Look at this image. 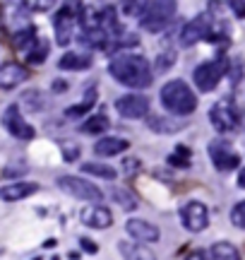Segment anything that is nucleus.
<instances>
[{"mask_svg": "<svg viewBox=\"0 0 245 260\" xmlns=\"http://www.w3.org/2000/svg\"><path fill=\"white\" fill-rule=\"evenodd\" d=\"M3 123H5V128H8L10 135L17 138V140H31L34 135H36L34 128H31V125L24 121V116L19 113L17 104H12V106L5 109V113H3Z\"/></svg>", "mask_w": 245, "mask_h": 260, "instance_id": "nucleus-11", "label": "nucleus"}, {"mask_svg": "<svg viewBox=\"0 0 245 260\" xmlns=\"http://www.w3.org/2000/svg\"><path fill=\"white\" fill-rule=\"evenodd\" d=\"M118 248H120V255L125 260H156V253L151 251L149 246H144V243L120 241Z\"/></svg>", "mask_w": 245, "mask_h": 260, "instance_id": "nucleus-18", "label": "nucleus"}, {"mask_svg": "<svg viewBox=\"0 0 245 260\" xmlns=\"http://www.w3.org/2000/svg\"><path fill=\"white\" fill-rule=\"evenodd\" d=\"M27 68L19 63H5L0 65V89H15L27 80Z\"/></svg>", "mask_w": 245, "mask_h": 260, "instance_id": "nucleus-15", "label": "nucleus"}, {"mask_svg": "<svg viewBox=\"0 0 245 260\" xmlns=\"http://www.w3.org/2000/svg\"><path fill=\"white\" fill-rule=\"evenodd\" d=\"M77 8L72 5H63L53 17V29H56V44L58 46H67L72 41V31H75V19Z\"/></svg>", "mask_w": 245, "mask_h": 260, "instance_id": "nucleus-10", "label": "nucleus"}, {"mask_svg": "<svg viewBox=\"0 0 245 260\" xmlns=\"http://www.w3.org/2000/svg\"><path fill=\"white\" fill-rule=\"evenodd\" d=\"M115 111L120 113L123 118H130V121H140L147 118L149 113V99L144 94H125L115 102Z\"/></svg>", "mask_w": 245, "mask_h": 260, "instance_id": "nucleus-9", "label": "nucleus"}, {"mask_svg": "<svg viewBox=\"0 0 245 260\" xmlns=\"http://www.w3.org/2000/svg\"><path fill=\"white\" fill-rule=\"evenodd\" d=\"M147 125H149L154 133H159V135H171V133L180 130L178 121H173L169 116H156V113H149V116H147Z\"/></svg>", "mask_w": 245, "mask_h": 260, "instance_id": "nucleus-20", "label": "nucleus"}, {"mask_svg": "<svg viewBox=\"0 0 245 260\" xmlns=\"http://www.w3.org/2000/svg\"><path fill=\"white\" fill-rule=\"evenodd\" d=\"M130 147V142L125 138H115V135H108V138H101L94 145V152L99 157H118L125 149Z\"/></svg>", "mask_w": 245, "mask_h": 260, "instance_id": "nucleus-17", "label": "nucleus"}, {"mask_svg": "<svg viewBox=\"0 0 245 260\" xmlns=\"http://www.w3.org/2000/svg\"><path fill=\"white\" fill-rule=\"evenodd\" d=\"M180 222H183V226L192 234L205 232L207 224H209L207 205H202L199 200H190V203H185L183 207H180Z\"/></svg>", "mask_w": 245, "mask_h": 260, "instance_id": "nucleus-6", "label": "nucleus"}, {"mask_svg": "<svg viewBox=\"0 0 245 260\" xmlns=\"http://www.w3.org/2000/svg\"><path fill=\"white\" fill-rule=\"evenodd\" d=\"M79 243L85 246V251H87V253H96V251H99V246H96L94 241H89V239H82Z\"/></svg>", "mask_w": 245, "mask_h": 260, "instance_id": "nucleus-32", "label": "nucleus"}, {"mask_svg": "<svg viewBox=\"0 0 245 260\" xmlns=\"http://www.w3.org/2000/svg\"><path fill=\"white\" fill-rule=\"evenodd\" d=\"M209 121L219 133H231L240 125V111L236 109L233 99H221L209 109Z\"/></svg>", "mask_w": 245, "mask_h": 260, "instance_id": "nucleus-5", "label": "nucleus"}, {"mask_svg": "<svg viewBox=\"0 0 245 260\" xmlns=\"http://www.w3.org/2000/svg\"><path fill=\"white\" fill-rule=\"evenodd\" d=\"M58 188L65 190L67 195L72 198H79V200H87V203H101L104 200V190L99 186H94L92 181L87 178H79V176H60L58 178Z\"/></svg>", "mask_w": 245, "mask_h": 260, "instance_id": "nucleus-4", "label": "nucleus"}, {"mask_svg": "<svg viewBox=\"0 0 245 260\" xmlns=\"http://www.w3.org/2000/svg\"><path fill=\"white\" fill-rule=\"evenodd\" d=\"M238 186L245 188V169H240V171H238Z\"/></svg>", "mask_w": 245, "mask_h": 260, "instance_id": "nucleus-35", "label": "nucleus"}, {"mask_svg": "<svg viewBox=\"0 0 245 260\" xmlns=\"http://www.w3.org/2000/svg\"><path fill=\"white\" fill-rule=\"evenodd\" d=\"M94 102H96V92H89V94H87V99L82 104H75V106L65 109V116H67V118H79V116H85V113L92 111Z\"/></svg>", "mask_w": 245, "mask_h": 260, "instance_id": "nucleus-24", "label": "nucleus"}, {"mask_svg": "<svg viewBox=\"0 0 245 260\" xmlns=\"http://www.w3.org/2000/svg\"><path fill=\"white\" fill-rule=\"evenodd\" d=\"M108 118H106L104 113H92V118H87L85 123H82V133L85 135H101V133H106L108 130Z\"/></svg>", "mask_w": 245, "mask_h": 260, "instance_id": "nucleus-21", "label": "nucleus"}, {"mask_svg": "<svg viewBox=\"0 0 245 260\" xmlns=\"http://www.w3.org/2000/svg\"><path fill=\"white\" fill-rule=\"evenodd\" d=\"M231 10L236 12L238 17H245V3H231Z\"/></svg>", "mask_w": 245, "mask_h": 260, "instance_id": "nucleus-33", "label": "nucleus"}, {"mask_svg": "<svg viewBox=\"0 0 245 260\" xmlns=\"http://www.w3.org/2000/svg\"><path fill=\"white\" fill-rule=\"evenodd\" d=\"M27 8L29 10H48L51 8V3H29Z\"/></svg>", "mask_w": 245, "mask_h": 260, "instance_id": "nucleus-34", "label": "nucleus"}, {"mask_svg": "<svg viewBox=\"0 0 245 260\" xmlns=\"http://www.w3.org/2000/svg\"><path fill=\"white\" fill-rule=\"evenodd\" d=\"M176 15V3H147V10L142 15V29L159 34L171 24V19Z\"/></svg>", "mask_w": 245, "mask_h": 260, "instance_id": "nucleus-3", "label": "nucleus"}, {"mask_svg": "<svg viewBox=\"0 0 245 260\" xmlns=\"http://www.w3.org/2000/svg\"><path fill=\"white\" fill-rule=\"evenodd\" d=\"M231 222L236 224L238 229H245V200L238 203L233 210H231Z\"/></svg>", "mask_w": 245, "mask_h": 260, "instance_id": "nucleus-29", "label": "nucleus"}, {"mask_svg": "<svg viewBox=\"0 0 245 260\" xmlns=\"http://www.w3.org/2000/svg\"><path fill=\"white\" fill-rule=\"evenodd\" d=\"M221 77H224V63H219V60H209V63L197 65L195 73H192V80H195L199 92L217 89V84L221 82Z\"/></svg>", "mask_w": 245, "mask_h": 260, "instance_id": "nucleus-8", "label": "nucleus"}, {"mask_svg": "<svg viewBox=\"0 0 245 260\" xmlns=\"http://www.w3.org/2000/svg\"><path fill=\"white\" fill-rule=\"evenodd\" d=\"M108 73H111L115 82L125 84L130 89H144L154 80V68L149 65V60L142 56H135V53L115 56L108 63Z\"/></svg>", "mask_w": 245, "mask_h": 260, "instance_id": "nucleus-1", "label": "nucleus"}, {"mask_svg": "<svg viewBox=\"0 0 245 260\" xmlns=\"http://www.w3.org/2000/svg\"><path fill=\"white\" fill-rule=\"evenodd\" d=\"M36 190H38L36 183H27V181L10 183V186L0 188V200H5V203H17V200H24L29 195H34Z\"/></svg>", "mask_w": 245, "mask_h": 260, "instance_id": "nucleus-16", "label": "nucleus"}, {"mask_svg": "<svg viewBox=\"0 0 245 260\" xmlns=\"http://www.w3.org/2000/svg\"><path fill=\"white\" fill-rule=\"evenodd\" d=\"M173 63H176V53H173V51H169V53H161V56L156 58L154 70H156V73H164V70H169Z\"/></svg>", "mask_w": 245, "mask_h": 260, "instance_id": "nucleus-28", "label": "nucleus"}, {"mask_svg": "<svg viewBox=\"0 0 245 260\" xmlns=\"http://www.w3.org/2000/svg\"><path fill=\"white\" fill-rule=\"evenodd\" d=\"M82 224L92 229H108L113 224V214L106 205H89L82 210Z\"/></svg>", "mask_w": 245, "mask_h": 260, "instance_id": "nucleus-14", "label": "nucleus"}, {"mask_svg": "<svg viewBox=\"0 0 245 260\" xmlns=\"http://www.w3.org/2000/svg\"><path fill=\"white\" fill-rule=\"evenodd\" d=\"M169 164H171V167H178V169L188 167V164H190V149L183 147V145H178V147L173 149V154L169 157Z\"/></svg>", "mask_w": 245, "mask_h": 260, "instance_id": "nucleus-27", "label": "nucleus"}, {"mask_svg": "<svg viewBox=\"0 0 245 260\" xmlns=\"http://www.w3.org/2000/svg\"><path fill=\"white\" fill-rule=\"evenodd\" d=\"M209 159L219 171H233L240 167V157L233 149V145H228L226 140H214L209 142Z\"/></svg>", "mask_w": 245, "mask_h": 260, "instance_id": "nucleus-7", "label": "nucleus"}, {"mask_svg": "<svg viewBox=\"0 0 245 260\" xmlns=\"http://www.w3.org/2000/svg\"><path fill=\"white\" fill-rule=\"evenodd\" d=\"M63 149H65V152H63V159H65V161H75V159L79 157V147H77V145H63Z\"/></svg>", "mask_w": 245, "mask_h": 260, "instance_id": "nucleus-30", "label": "nucleus"}, {"mask_svg": "<svg viewBox=\"0 0 245 260\" xmlns=\"http://www.w3.org/2000/svg\"><path fill=\"white\" fill-rule=\"evenodd\" d=\"M125 232H128V236H130L135 243H156L159 241V229L154 226L151 222H147V219H128L125 222Z\"/></svg>", "mask_w": 245, "mask_h": 260, "instance_id": "nucleus-12", "label": "nucleus"}, {"mask_svg": "<svg viewBox=\"0 0 245 260\" xmlns=\"http://www.w3.org/2000/svg\"><path fill=\"white\" fill-rule=\"evenodd\" d=\"M209 39V17L207 15H199V17L190 19L188 24L183 27L180 31V44L188 48V46H195L199 41Z\"/></svg>", "mask_w": 245, "mask_h": 260, "instance_id": "nucleus-13", "label": "nucleus"}, {"mask_svg": "<svg viewBox=\"0 0 245 260\" xmlns=\"http://www.w3.org/2000/svg\"><path fill=\"white\" fill-rule=\"evenodd\" d=\"M161 104L173 116H190L197 109V94L183 80H171L161 87Z\"/></svg>", "mask_w": 245, "mask_h": 260, "instance_id": "nucleus-2", "label": "nucleus"}, {"mask_svg": "<svg viewBox=\"0 0 245 260\" xmlns=\"http://www.w3.org/2000/svg\"><path fill=\"white\" fill-rule=\"evenodd\" d=\"M48 56V44L44 41V39H36L34 44H31V48L27 51V60L29 63H44Z\"/></svg>", "mask_w": 245, "mask_h": 260, "instance_id": "nucleus-25", "label": "nucleus"}, {"mask_svg": "<svg viewBox=\"0 0 245 260\" xmlns=\"http://www.w3.org/2000/svg\"><path fill=\"white\" fill-rule=\"evenodd\" d=\"M58 68L60 70H87L92 68V56L89 53H65V56L58 60Z\"/></svg>", "mask_w": 245, "mask_h": 260, "instance_id": "nucleus-19", "label": "nucleus"}, {"mask_svg": "<svg viewBox=\"0 0 245 260\" xmlns=\"http://www.w3.org/2000/svg\"><path fill=\"white\" fill-rule=\"evenodd\" d=\"M185 260H212V255L207 251H192L185 255Z\"/></svg>", "mask_w": 245, "mask_h": 260, "instance_id": "nucleus-31", "label": "nucleus"}, {"mask_svg": "<svg viewBox=\"0 0 245 260\" xmlns=\"http://www.w3.org/2000/svg\"><path fill=\"white\" fill-rule=\"evenodd\" d=\"M48 260H60V258H56V255H53V258H48Z\"/></svg>", "mask_w": 245, "mask_h": 260, "instance_id": "nucleus-36", "label": "nucleus"}, {"mask_svg": "<svg viewBox=\"0 0 245 260\" xmlns=\"http://www.w3.org/2000/svg\"><path fill=\"white\" fill-rule=\"evenodd\" d=\"M82 171L89 174V176L104 178V181H113L115 178V169L106 167V164H99V161H87V164H82Z\"/></svg>", "mask_w": 245, "mask_h": 260, "instance_id": "nucleus-22", "label": "nucleus"}, {"mask_svg": "<svg viewBox=\"0 0 245 260\" xmlns=\"http://www.w3.org/2000/svg\"><path fill=\"white\" fill-rule=\"evenodd\" d=\"M209 255H212V260H240L238 251L226 241L214 243V246H212V251H209Z\"/></svg>", "mask_w": 245, "mask_h": 260, "instance_id": "nucleus-23", "label": "nucleus"}, {"mask_svg": "<svg viewBox=\"0 0 245 260\" xmlns=\"http://www.w3.org/2000/svg\"><path fill=\"white\" fill-rule=\"evenodd\" d=\"M34 260H41V258H34Z\"/></svg>", "mask_w": 245, "mask_h": 260, "instance_id": "nucleus-37", "label": "nucleus"}, {"mask_svg": "<svg viewBox=\"0 0 245 260\" xmlns=\"http://www.w3.org/2000/svg\"><path fill=\"white\" fill-rule=\"evenodd\" d=\"M111 195H113L115 203L123 205L125 210H135V207H137V198H135L130 190H125V188H113V193Z\"/></svg>", "mask_w": 245, "mask_h": 260, "instance_id": "nucleus-26", "label": "nucleus"}]
</instances>
